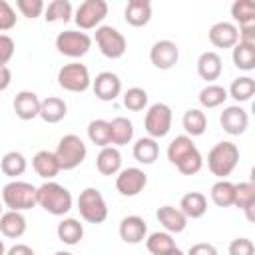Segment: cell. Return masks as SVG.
I'll list each match as a JSON object with an SVG mask.
<instances>
[{"instance_id":"obj_32","label":"cell","mask_w":255,"mask_h":255,"mask_svg":"<svg viewBox=\"0 0 255 255\" xmlns=\"http://www.w3.org/2000/svg\"><path fill=\"white\" fill-rule=\"evenodd\" d=\"M193 149H197L195 147V143H193V139L189 137V135H175L171 141H169V145H167V159L173 163V165H177L187 153H191Z\"/></svg>"},{"instance_id":"obj_29","label":"cell","mask_w":255,"mask_h":255,"mask_svg":"<svg viewBox=\"0 0 255 255\" xmlns=\"http://www.w3.org/2000/svg\"><path fill=\"white\" fill-rule=\"evenodd\" d=\"M183 129H185V135L189 137H197V135H203L205 129H207V116L197 110V108H189L185 114H183Z\"/></svg>"},{"instance_id":"obj_33","label":"cell","mask_w":255,"mask_h":255,"mask_svg":"<svg viewBox=\"0 0 255 255\" xmlns=\"http://www.w3.org/2000/svg\"><path fill=\"white\" fill-rule=\"evenodd\" d=\"M26 167H28V161H26V157L20 151H8L0 159L2 173L8 175V177H12V179H16L18 175H22L26 171Z\"/></svg>"},{"instance_id":"obj_22","label":"cell","mask_w":255,"mask_h":255,"mask_svg":"<svg viewBox=\"0 0 255 255\" xmlns=\"http://www.w3.org/2000/svg\"><path fill=\"white\" fill-rule=\"evenodd\" d=\"M221 70H223V64H221V56L217 52L207 50L197 58V74L201 76V80L213 82L221 76Z\"/></svg>"},{"instance_id":"obj_40","label":"cell","mask_w":255,"mask_h":255,"mask_svg":"<svg viewBox=\"0 0 255 255\" xmlns=\"http://www.w3.org/2000/svg\"><path fill=\"white\" fill-rule=\"evenodd\" d=\"M231 16L239 26L255 24V2L253 0H235L231 4Z\"/></svg>"},{"instance_id":"obj_31","label":"cell","mask_w":255,"mask_h":255,"mask_svg":"<svg viewBox=\"0 0 255 255\" xmlns=\"http://www.w3.org/2000/svg\"><path fill=\"white\" fill-rule=\"evenodd\" d=\"M145 247L151 255H165L167 251L175 249V239L167 231H153L145 237Z\"/></svg>"},{"instance_id":"obj_17","label":"cell","mask_w":255,"mask_h":255,"mask_svg":"<svg viewBox=\"0 0 255 255\" xmlns=\"http://www.w3.org/2000/svg\"><path fill=\"white\" fill-rule=\"evenodd\" d=\"M209 42L215 48H233L239 42V32L233 22H215L209 28Z\"/></svg>"},{"instance_id":"obj_34","label":"cell","mask_w":255,"mask_h":255,"mask_svg":"<svg viewBox=\"0 0 255 255\" xmlns=\"http://www.w3.org/2000/svg\"><path fill=\"white\" fill-rule=\"evenodd\" d=\"M255 94V80L251 76H239L231 82L227 96H231L235 102H249Z\"/></svg>"},{"instance_id":"obj_46","label":"cell","mask_w":255,"mask_h":255,"mask_svg":"<svg viewBox=\"0 0 255 255\" xmlns=\"http://www.w3.org/2000/svg\"><path fill=\"white\" fill-rule=\"evenodd\" d=\"M16 44L8 34H0V66H6L14 56Z\"/></svg>"},{"instance_id":"obj_44","label":"cell","mask_w":255,"mask_h":255,"mask_svg":"<svg viewBox=\"0 0 255 255\" xmlns=\"http://www.w3.org/2000/svg\"><path fill=\"white\" fill-rule=\"evenodd\" d=\"M16 10L12 8L10 2L0 0V32H8L16 26Z\"/></svg>"},{"instance_id":"obj_6","label":"cell","mask_w":255,"mask_h":255,"mask_svg":"<svg viewBox=\"0 0 255 255\" xmlns=\"http://www.w3.org/2000/svg\"><path fill=\"white\" fill-rule=\"evenodd\" d=\"M171 122H173V114L167 104L163 102L151 104L143 118V128L147 131V137H153V139L165 137L171 129Z\"/></svg>"},{"instance_id":"obj_13","label":"cell","mask_w":255,"mask_h":255,"mask_svg":"<svg viewBox=\"0 0 255 255\" xmlns=\"http://www.w3.org/2000/svg\"><path fill=\"white\" fill-rule=\"evenodd\" d=\"M92 90L98 100L102 102H114L122 94V80L114 72H100L92 80Z\"/></svg>"},{"instance_id":"obj_35","label":"cell","mask_w":255,"mask_h":255,"mask_svg":"<svg viewBox=\"0 0 255 255\" xmlns=\"http://www.w3.org/2000/svg\"><path fill=\"white\" fill-rule=\"evenodd\" d=\"M231 50H233L231 60H233L235 68H239L243 72H251L255 68V46H247V44L237 42Z\"/></svg>"},{"instance_id":"obj_53","label":"cell","mask_w":255,"mask_h":255,"mask_svg":"<svg viewBox=\"0 0 255 255\" xmlns=\"http://www.w3.org/2000/svg\"><path fill=\"white\" fill-rule=\"evenodd\" d=\"M54 255H74V253H70V251H56Z\"/></svg>"},{"instance_id":"obj_11","label":"cell","mask_w":255,"mask_h":255,"mask_svg":"<svg viewBox=\"0 0 255 255\" xmlns=\"http://www.w3.org/2000/svg\"><path fill=\"white\" fill-rule=\"evenodd\" d=\"M145 185H147V175L139 167L120 169V173L116 177V189L124 197H135V195H139Z\"/></svg>"},{"instance_id":"obj_21","label":"cell","mask_w":255,"mask_h":255,"mask_svg":"<svg viewBox=\"0 0 255 255\" xmlns=\"http://www.w3.org/2000/svg\"><path fill=\"white\" fill-rule=\"evenodd\" d=\"M32 167L34 171L42 177V179H48L52 181L62 169H60V163L54 155V151H48V149H40L34 157H32Z\"/></svg>"},{"instance_id":"obj_41","label":"cell","mask_w":255,"mask_h":255,"mask_svg":"<svg viewBox=\"0 0 255 255\" xmlns=\"http://www.w3.org/2000/svg\"><path fill=\"white\" fill-rule=\"evenodd\" d=\"M124 106L129 112H141V110H145L147 108V92L143 88H137V86L126 90V94H124Z\"/></svg>"},{"instance_id":"obj_10","label":"cell","mask_w":255,"mask_h":255,"mask_svg":"<svg viewBox=\"0 0 255 255\" xmlns=\"http://www.w3.org/2000/svg\"><path fill=\"white\" fill-rule=\"evenodd\" d=\"M106 16H108L106 0H84L76 8L74 20L80 30H92V28H100Z\"/></svg>"},{"instance_id":"obj_15","label":"cell","mask_w":255,"mask_h":255,"mask_svg":"<svg viewBox=\"0 0 255 255\" xmlns=\"http://www.w3.org/2000/svg\"><path fill=\"white\" fill-rule=\"evenodd\" d=\"M120 237L124 243L137 245L147 237V223L139 215H126L120 221Z\"/></svg>"},{"instance_id":"obj_38","label":"cell","mask_w":255,"mask_h":255,"mask_svg":"<svg viewBox=\"0 0 255 255\" xmlns=\"http://www.w3.org/2000/svg\"><path fill=\"white\" fill-rule=\"evenodd\" d=\"M72 14H74V8L70 0H52L44 10L46 22H68Z\"/></svg>"},{"instance_id":"obj_54","label":"cell","mask_w":255,"mask_h":255,"mask_svg":"<svg viewBox=\"0 0 255 255\" xmlns=\"http://www.w3.org/2000/svg\"><path fill=\"white\" fill-rule=\"evenodd\" d=\"M0 215H2V203H0Z\"/></svg>"},{"instance_id":"obj_37","label":"cell","mask_w":255,"mask_h":255,"mask_svg":"<svg viewBox=\"0 0 255 255\" xmlns=\"http://www.w3.org/2000/svg\"><path fill=\"white\" fill-rule=\"evenodd\" d=\"M227 98H229V96H227V90H225L223 86H219V84H207V86L199 92V104H201L203 108H207V110L219 108Z\"/></svg>"},{"instance_id":"obj_50","label":"cell","mask_w":255,"mask_h":255,"mask_svg":"<svg viewBox=\"0 0 255 255\" xmlns=\"http://www.w3.org/2000/svg\"><path fill=\"white\" fill-rule=\"evenodd\" d=\"M12 84V72L8 66H0V92L8 90V86Z\"/></svg>"},{"instance_id":"obj_9","label":"cell","mask_w":255,"mask_h":255,"mask_svg":"<svg viewBox=\"0 0 255 255\" xmlns=\"http://www.w3.org/2000/svg\"><path fill=\"white\" fill-rule=\"evenodd\" d=\"M58 84L62 90L66 92H86L92 86V78H90V70L80 64V62H72V64H64L58 72Z\"/></svg>"},{"instance_id":"obj_24","label":"cell","mask_w":255,"mask_h":255,"mask_svg":"<svg viewBox=\"0 0 255 255\" xmlns=\"http://www.w3.org/2000/svg\"><path fill=\"white\" fill-rule=\"evenodd\" d=\"M96 167L102 175H116L120 173L122 169V153L118 147L114 145H108V147H102L98 157H96Z\"/></svg>"},{"instance_id":"obj_51","label":"cell","mask_w":255,"mask_h":255,"mask_svg":"<svg viewBox=\"0 0 255 255\" xmlns=\"http://www.w3.org/2000/svg\"><path fill=\"white\" fill-rule=\"evenodd\" d=\"M165 255H185V253H183V251H181L179 247H175V249H171V251H167Z\"/></svg>"},{"instance_id":"obj_52","label":"cell","mask_w":255,"mask_h":255,"mask_svg":"<svg viewBox=\"0 0 255 255\" xmlns=\"http://www.w3.org/2000/svg\"><path fill=\"white\" fill-rule=\"evenodd\" d=\"M0 255H6V245H4L2 239H0Z\"/></svg>"},{"instance_id":"obj_18","label":"cell","mask_w":255,"mask_h":255,"mask_svg":"<svg viewBox=\"0 0 255 255\" xmlns=\"http://www.w3.org/2000/svg\"><path fill=\"white\" fill-rule=\"evenodd\" d=\"M233 205L245 213L247 221H255V183L253 181L235 183Z\"/></svg>"},{"instance_id":"obj_1","label":"cell","mask_w":255,"mask_h":255,"mask_svg":"<svg viewBox=\"0 0 255 255\" xmlns=\"http://www.w3.org/2000/svg\"><path fill=\"white\" fill-rule=\"evenodd\" d=\"M72 193L68 187L56 183V181H44L36 189V205H40L50 215H66L72 209Z\"/></svg>"},{"instance_id":"obj_5","label":"cell","mask_w":255,"mask_h":255,"mask_svg":"<svg viewBox=\"0 0 255 255\" xmlns=\"http://www.w3.org/2000/svg\"><path fill=\"white\" fill-rule=\"evenodd\" d=\"M78 211H80V217L88 223H94V225L104 223L108 219V205L102 191L98 187H86L84 191H80Z\"/></svg>"},{"instance_id":"obj_45","label":"cell","mask_w":255,"mask_h":255,"mask_svg":"<svg viewBox=\"0 0 255 255\" xmlns=\"http://www.w3.org/2000/svg\"><path fill=\"white\" fill-rule=\"evenodd\" d=\"M227 253L229 255H255V245L251 239L247 237H235L229 247H227Z\"/></svg>"},{"instance_id":"obj_26","label":"cell","mask_w":255,"mask_h":255,"mask_svg":"<svg viewBox=\"0 0 255 255\" xmlns=\"http://www.w3.org/2000/svg\"><path fill=\"white\" fill-rule=\"evenodd\" d=\"M179 209L187 219H199L207 211V197L199 191H189L181 197Z\"/></svg>"},{"instance_id":"obj_28","label":"cell","mask_w":255,"mask_h":255,"mask_svg":"<svg viewBox=\"0 0 255 255\" xmlns=\"http://www.w3.org/2000/svg\"><path fill=\"white\" fill-rule=\"evenodd\" d=\"M56 233H58V239L64 245H78L84 237V225L74 217H66L58 223Z\"/></svg>"},{"instance_id":"obj_47","label":"cell","mask_w":255,"mask_h":255,"mask_svg":"<svg viewBox=\"0 0 255 255\" xmlns=\"http://www.w3.org/2000/svg\"><path fill=\"white\" fill-rule=\"evenodd\" d=\"M185 255H219V253H217V247H215V245L201 241V243L191 245V247L187 249V253H185Z\"/></svg>"},{"instance_id":"obj_49","label":"cell","mask_w":255,"mask_h":255,"mask_svg":"<svg viewBox=\"0 0 255 255\" xmlns=\"http://www.w3.org/2000/svg\"><path fill=\"white\" fill-rule=\"evenodd\" d=\"M6 255H36V253H34V249L28 247L26 243H16V245H12V247L6 251Z\"/></svg>"},{"instance_id":"obj_4","label":"cell","mask_w":255,"mask_h":255,"mask_svg":"<svg viewBox=\"0 0 255 255\" xmlns=\"http://www.w3.org/2000/svg\"><path fill=\"white\" fill-rule=\"evenodd\" d=\"M36 189L28 181L12 179L2 187V203L10 211H26L36 207Z\"/></svg>"},{"instance_id":"obj_8","label":"cell","mask_w":255,"mask_h":255,"mask_svg":"<svg viewBox=\"0 0 255 255\" xmlns=\"http://www.w3.org/2000/svg\"><path fill=\"white\" fill-rule=\"evenodd\" d=\"M92 38L80 30H64L56 36V50L66 58H82L90 52Z\"/></svg>"},{"instance_id":"obj_25","label":"cell","mask_w":255,"mask_h":255,"mask_svg":"<svg viewBox=\"0 0 255 255\" xmlns=\"http://www.w3.org/2000/svg\"><path fill=\"white\" fill-rule=\"evenodd\" d=\"M0 233L8 239H18L26 233V217L22 211H6L0 215Z\"/></svg>"},{"instance_id":"obj_7","label":"cell","mask_w":255,"mask_h":255,"mask_svg":"<svg viewBox=\"0 0 255 255\" xmlns=\"http://www.w3.org/2000/svg\"><path fill=\"white\" fill-rule=\"evenodd\" d=\"M96 44L98 50L102 52V56L110 58V60H118L126 54L128 50V40L126 36L114 28V26H100L96 28Z\"/></svg>"},{"instance_id":"obj_27","label":"cell","mask_w":255,"mask_h":255,"mask_svg":"<svg viewBox=\"0 0 255 255\" xmlns=\"http://www.w3.org/2000/svg\"><path fill=\"white\" fill-rule=\"evenodd\" d=\"M110 137H112V145L120 147V145H128L133 139V124L131 120L118 116L110 122Z\"/></svg>"},{"instance_id":"obj_3","label":"cell","mask_w":255,"mask_h":255,"mask_svg":"<svg viewBox=\"0 0 255 255\" xmlns=\"http://www.w3.org/2000/svg\"><path fill=\"white\" fill-rule=\"evenodd\" d=\"M54 155H56V159L60 163V169L70 171V169H76L78 165L84 163V159L88 155V147H86V143H84V139L80 135L66 133L64 137H60Z\"/></svg>"},{"instance_id":"obj_30","label":"cell","mask_w":255,"mask_h":255,"mask_svg":"<svg viewBox=\"0 0 255 255\" xmlns=\"http://www.w3.org/2000/svg\"><path fill=\"white\" fill-rule=\"evenodd\" d=\"M159 155V145L157 139L153 137H139L133 143V157L135 161L143 163V165H151Z\"/></svg>"},{"instance_id":"obj_42","label":"cell","mask_w":255,"mask_h":255,"mask_svg":"<svg viewBox=\"0 0 255 255\" xmlns=\"http://www.w3.org/2000/svg\"><path fill=\"white\" fill-rule=\"evenodd\" d=\"M175 167H177L179 173H183V175H195L197 171H201V167H203V157H201L199 149H193L191 153H187Z\"/></svg>"},{"instance_id":"obj_2","label":"cell","mask_w":255,"mask_h":255,"mask_svg":"<svg viewBox=\"0 0 255 255\" xmlns=\"http://www.w3.org/2000/svg\"><path fill=\"white\" fill-rule=\"evenodd\" d=\"M237 163H239V147L233 141L223 139L215 143L207 153V167L219 179H225L227 175H231Z\"/></svg>"},{"instance_id":"obj_14","label":"cell","mask_w":255,"mask_h":255,"mask_svg":"<svg viewBox=\"0 0 255 255\" xmlns=\"http://www.w3.org/2000/svg\"><path fill=\"white\" fill-rule=\"evenodd\" d=\"M219 124L225 133L241 135L249 126V116L241 106H227L219 116Z\"/></svg>"},{"instance_id":"obj_36","label":"cell","mask_w":255,"mask_h":255,"mask_svg":"<svg viewBox=\"0 0 255 255\" xmlns=\"http://www.w3.org/2000/svg\"><path fill=\"white\" fill-rule=\"evenodd\" d=\"M211 201L217 207H231L233 205V195H235V183L227 179H219L211 185Z\"/></svg>"},{"instance_id":"obj_19","label":"cell","mask_w":255,"mask_h":255,"mask_svg":"<svg viewBox=\"0 0 255 255\" xmlns=\"http://www.w3.org/2000/svg\"><path fill=\"white\" fill-rule=\"evenodd\" d=\"M155 217H157V221L161 223V227L167 233H181V231H185L187 221H189L181 213V209L179 207H173V205H161L155 211Z\"/></svg>"},{"instance_id":"obj_16","label":"cell","mask_w":255,"mask_h":255,"mask_svg":"<svg viewBox=\"0 0 255 255\" xmlns=\"http://www.w3.org/2000/svg\"><path fill=\"white\" fill-rule=\"evenodd\" d=\"M40 102H42V100L38 98L36 92H32V90H22V92L16 94V98H14V102H12L14 114H16L20 120L30 122V120H34V118L40 116Z\"/></svg>"},{"instance_id":"obj_12","label":"cell","mask_w":255,"mask_h":255,"mask_svg":"<svg viewBox=\"0 0 255 255\" xmlns=\"http://www.w3.org/2000/svg\"><path fill=\"white\" fill-rule=\"evenodd\" d=\"M149 60L157 70H171L179 60V48L171 40H157L149 50Z\"/></svg>"},{"instance_id":"obj_43","label":"cell","mask_w":255,"mask_h":255,"mask_svg":"<svg viewBox=\"0 0 255 255\" xmlns=\"http://www.w3.org/2000/svg\"><path fill=\"white\" fill-rule=\"evenodd\" d=\"M16 8H18V12H20L24 18L34 20V18H38V16L44 14L46 4H44L42 0H16Z\"/></svg>"},{"instance_id":"obj_39","label":"cell","mask_w":255,"mask_h":255,"mask_svg":"<svg viewBox=\"0 0 255 255\" xmlns=\"http://www.w3.org/2000/svg\"><path fill=\"white\" fill-rule=\"evenodd\" d=\"M88 137L92 143H96L98 147H108L112 145V137H110V122L106 120H92L88 124Z\"/></svg>"},{"instance_id":"obj_20","label":"cell","mask_w":255,"mask_h":255,"mask_svg":"<svg viewBox=\"0 0 255 255\" xmlns=\"http://www.w3.org/2000/svg\"><path fill=\"white\" fill-rule=\"evenodd\" d=\"M124 18L129 26L141 28L151 20V2L149 0H129L124 10Z\"/></svg>"},{"instance_id":"obj_23","label":"cell","mask_w":255,"mask_h":255,"mask_svg":"<svg viewBox=\"0 0 255 255\" xmlns=\"http://www.w3.org/2000/svg\"><path fill=\"white\" fill-rule=\"evenodd\" d=\"M66 114H68V106L58 96H48L40 102V116L38 118H42L46 124H58L66 118Z\"/></svg>"},{"instance_id":"obj_48","label":"cell","mask_w":255,"mask_h":255,"mask_svg":"<svg viewBox=\"0 0 255 255\" xmlns=\"http://www.w3.org/2000/svg\"><path fill=\"white\" fill-rule=\"evenodd\" d=\"M237 32H239V42H241V44L255 46V24L239 26V28H237Z\"/></svg>"}]
</instances>
